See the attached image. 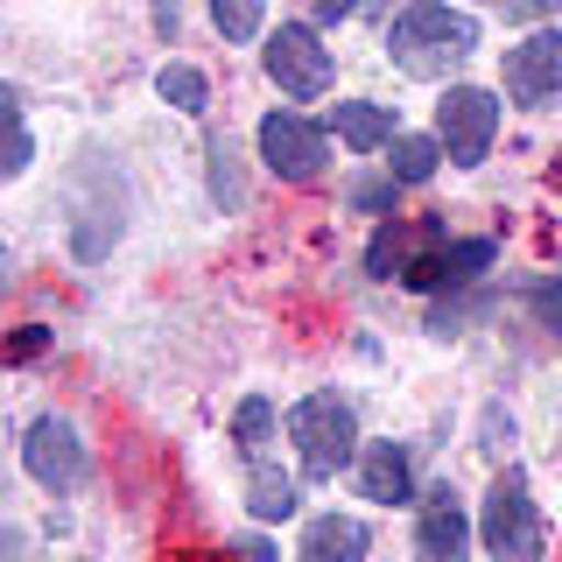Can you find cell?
<instances>
[{
    "label": "cell",
    "mask_w": 562,
    "mask_h": 562,
    "mask_svg": "<svg viewBox=\"0 0 562 562\" xmlns=\"http://www.w3.org/2000/svg\"><path fill=\"white\" fill-rule=\"evenodd\" d=\"M386 49L408 78H443L450 64H464L479 49V22L450 0H408V8L386 22Z\"/></svg>",
    "instance_id": "6da1fadb"
},
{
    "label": "cell",
    "mask_w": 562,
    "mask_h": 562,
    "mask_svg": "<svg viewBox=\"0 0 562 562\" xmlns=\"http://www.w3.org/2000/svg\"><path fill=\"white\" fill-rule=\"evenodd\" d=\"M479 541L492 562H541L549 555V527H541V506L535 492H527V471L506 464L499 479H492L485 506H479Z\"/></svg>",
    "instance_id": "7a4b0ae2"
},
{
    "label": "cell",
    "mask_w": 562,
    "mask_h": 562,
    "mask_svg": "<svg viewBox=\"0 0 562 562\" xmlns=\"http://www.w3.org/2000/svg\"><path fill=\"white\" fill-rule=\"evenodd\" d=\"M289 443L303 450V479H338L359 464V408L345 394H310L289 408Z\"/></svg>",
    "instance_id": "3957f363"
},
{
    "label": "cell",
    "mask_w": 562,
    "mask_h": 562,
    "mask_svg": "<svg viewBox=\"0 0 562 562\" xmlns=\"http://www.w3.org/2000/svg\"><path fill=\"white\" fill-rule=\"evenodd\" d=\"M492 134H499V99L479 85H450L436 105V140H443L450 169H479L492 155Z\"/></svg>",
    "instance_id": "277c9868"
},
{
    "label": "cell",
    "mask_w": 562,
    "mask_h": 562,
    "mask_svg": "<svg viewBox=\"0 0 562 562\" xmlns=\"http://www.w3.org/2000/svg\"><path fill=\"white\" fill-rule=\"evenodd\" d=\"M22 464L43 492H78L85 471H92V457H85V436L70 429L64 415H35L29 436H22Z\"/></svg>",
    "instance_id": "5b68a950"
},
{
    "label": "cell",
    "mask_w": 562,
    "mask_h": 562,
    "mask_svg": "<svg viewBox=\"0 0 562 562\" xmlns=\"http://www.w3.org/2000/svg\"><path fill=\"white\" fill-rule=\"evenodd\" d=\"M268 78L281 85L289 99H316V92H330V49H324V35H316L310 22H281L274 35H268Z\"/></svg>",
    "instance_id": "8992f818"
},
{
    "label": "cell",
    "mask_w": 562,
    "mask_h": 562,
    "mask_svg": "<svg viewBox=\"0 0 562 562\" xmlns=\"http://www.w3.org/2000/svg\"><path fill=\"white\" fill-rule=\"evenodd\" d=\"M260 162L289 183H316L330 169V127H316L303 113H268L260 120Z\"/></svg>",
    "instance_id": "52a82bcc"
},
{
    "label": "cell",
    "mask_w": 562,
    "mask_h": 562,
    "mask_svg": "<svg viewBox=\"0 0 562 562\" xmlns=\"http://www.w3.org/2000/svg\"><path fill=\"white\" fill-rule=\"evenodd\" d=\"M415 562H471V514L457 499V485H429L415 514Z\"/></svg>",
    "instance_id": "ba28073f"
},
{
    "label": "cell",
    "mask_w": 562,
    "mask_h": 562,
    "mask_svg": "<svg viewBox=\"0 0 562 562\" xmlns=\"http://www.w3.org/2000/svg\"><path fill=\"white\" fill-rule=\"evenodd\" d=\"M562 92V29H535L506 49V99L514 105H541Z\"/></svg>",
    "instance_id": "9c48e42d"
},
{
    "label": "cell",
    "mask_w": 562,
    "mask_h": 562,
    "mask_svg": "<svg viewBox=\"0 0 562 562\" xmlns=\"http://www.w3.org/2000/svg\"><path fill=\"white\" fill-rule=\"evenodd\" d=\"M492 260H499V246L492 239H443V246H429V254L415 260L408 274H401V289H415V295H443V289H471Z\"/></svg>",
    "instance_id": "30bf717a"
},
{
    "label": "cell",
    "mask_w": 562,
    "mask_h": 562,
    "mask_svg": "<svg viewBox=\"0 0 562 562\" xmlns=\"http://www.w3.org/2000/svg\"><path fill=\"white\" fill-rule=\"evenodd\" d=\"M443 239H450L443 218H415V225L408 218H386L380 233H373V246H366V274H373V281H401L422 254H429V246H443Z\"/></svg>",
    "instance_id": "8fae6325"
},
{
    "label": "cell",
    "mask_w": 562,
    "mask_h": 562,
    "mask_svg": "<svg viewBox=\"0 0 562 562\" xmlns=\"http://www.w3.org/2000/svg\"><path fill=\"white\" fill-rule=\"evenodd\" d=\"M351 479L373 506H408L415 499V450L408 443H359V464Z\"/></svg>",
    "instance_id": "7c38bea8"
},
{
    "label": "cell",
    "mask_w": 562,
    "mask_h": 562,
    "mask_svg": "<svg viewBox=\"0 0 562 562\" xmlns=\"http://www.w3.org/2000/svg\"><path fill=\"white\" fill-rule=\"evenodd\" d=\"M373 555V527L351 520V514H324L303 527V541H295V562H366Z\"/></svg>",
    "instance_id": "4fadbf2b"
},
{
    "label": "cell",
    "mask_w": 562,
    "mask_h": 562,
    "mask_svg": "<svg viewBox=\"0 0 562 562\" xmlns=\"http://www.w3.org/2000/svg\"><path fill=\"white\" fill-rule=\"evenodd\" d=\"M330 134L345 140L351 155H380V148H394V113L386 105H373V99H345L338 113H330Z\"/></svg>",
    "instance_id": "5bb4252c"
},
{
    "label": "cell",
    "mask_w": 562,
    "mask_h": 562,
    "mask_svg": "<svg viewBox=\"0 0 562 562\" xmlns=\"http://www.w3.org/2000/svg\"><path fill=\"white\" fill-rule=\"evenodd\" d=\"M246 514L254 520H289L295 514V479L268 457H246Z\"/></svg>",
    "instance_id": "9a60e30c"
},
{
    "label": "cell",
    "mask_w": 562,
    "mask_h": 562,
    "mask_svg": "<svg viewBox=\"0 0 562 562\" xmlns=\"http://www.w3.org/2000/svg\"><path fill=\"white\" fill-rule=\"evenodd\" d=\"M35 162V134H29V113H22V92L0 85V176H22Z\"/></svg>",
    "instance_id": "2e32d148"
},
{
    "label": "cell",
    "mask_w": 562,
    "mask_h": 562,
    "mask_svg": "<svg viewBox=\"0 0 562 562\" xmlns=\"http://www.w3.org/2000/svg\"><path fill=\"white\" fill-rule=\"evenodd\" d=\"M386 176H394V183H429L436 169H443V140L436 134H394V148H386Z\"/></svg>",
    "instance_id": "e0dca14e"
},
{
    "label": "cell",
    "mask_w": 562,
    "mask_h": 562,
    "mask_svg": "<svg viewBox=\"0 0 562 562\" xmlns=\"http://www.w3.org/2000/svg\"><path fill=\"white\" fill-rule=\"evenodd\" d=\"M155 92H162L176 113H204V105H211V85H204L198 64H162V70H155Z\"/></svg>",
    "instance_id": "ac0fdd59"
},
{
    "label": "cell",
    "mask_w": 562,
    "mask_h": 562,
    "mask_svg": "<svg viewBox=\"0 0 562 562\" xmlns=\"http://www.w3.org/2000/svg\"><path fill=\"white\" fill-rule=\"evenodd\" d=\"M260 14H268V0H211V22H218L225 43H254Z\"/></svg>",
    "instance_id": "d6986e66"
},
{
    "label": "cell",
    "mask_w": 562,
    "mask_h": 562,
    "mask_svg": "<svg viewBox=\"0 0 562 562\" xmlns=\"http://www.w3.org/2000/svg\"><path fill=\"white\" fill-rule=\"evenodd\" d=\"M274 429V401L268 394H246L239 401V415H233V443L246 450V457H260V436Z\"/></svg>",
    "instance_id": "ffe728a7"
},
{
    "label": "cell",
    "mask_w": 562,
    "mask_h": 562,
    "mask_svg": "<svg viewBox=\"0 0 562 562\" xmlns=\"http://www.w3.org/2000/svg\"><path fill=\"white\" fill-rule=\"evenodd\" d=\"M239 162H233V148L225 140H211V198H218L225 211H239L246 204V190H239V176H233Z\"/></svg>",
    "instance_id": "44dd1931"
},
{
    "label": "cell",
    "mask_w": 562,
    "mask_h": 562,
    "mask_svg": "<svg viewBox=\"0 0 562 562\" xmlns=\"http://www.w3.org/2000/svg\"><path fill=\"white\" fill-rule=\"evenodd\" d=\"M527 310L541 316V330H549V338H562V274L535 281V289H527Z\"/></svg>",
    "instance_id": "7402d4cb"
},
{
    "label": "cell",
    "mask_w": 562,
    "mask_h": 562,
    "mask_svg": "<svg viewBox=\"0 0 562 562\" xmlns=\"http://www.w3.org/2000/svg\"><path fill=\"white\" fill-rule=\"evenodd\" d=\"M351 211H386V218H394V176H366V183H351Z\"/></svg>",
    "instance_id": "603a6c76"
},
{
    "label": "cell",
    "mask_w": 562,
    "mask_h": 562,
    "mask_svg": "<svg viewBox=\"0 0 562 562\" xmlns=\"http://www.w3.org/2000/svg\"><path fill=\"white\" fill-rule=\"evenodd\" d=\"M492 14H506V22H541V14H555L562 0H485Z\"/></svg>",
    "instance_id": "cb8c5ba5"
},
{
    "label": "cell",
    "mask_w": 562,
    "mask_h": 562,
    "mask_svg": "<svg viewBox=\"0 0 562 562\" xmlns=\"http://www.w3.org/2000/svg\"><path fill=\"white\" fill-rule=\"evenodd\" d=\"M43 345H49V330H43V324H22V330L8 338V351H0V359H35Z\"/></svg>",
    "instance_id": "d4e9b609"
},
{
    "label": "cell",
    "mask_w": 562,
    "mask_h": 562,
    "mask_svg": "<svg viewBox=\"0 0 562 562\" xmlns=\"http://www.w3.org/2000/svg\"><path fill=\"white\" fill-rule=\"evenodd\" d=\"M0 562H35V549H29L22 527H0Z\"/></svg>",
    "instance_id": "484cf974"
},
{
    "label": "cell",
    "mask_w": 562,
    "mask_h": 562,
    "mask_svg": "<svg viewBox=\"0 0 562 562\" xmlns=\"http://www.w3.org/2000/svg\"><path fill=\"white\" fill-rule=\"evenodd\" d=\"M155 29H162V35L183 29V0H155Z\"/></svg>",
    "instance_id": "4316f807"
},
{
    "label": "cell",
    "mask_w": 562,
    "mask_h": 562,
    "mask_svg": "<svg viewBox=\"0 0 562 562\" xmlns=\"http://www.w3.org/2000/svg\"><path fill=\"white\" fill-rule=\"evenodd\" d=\"M233 562H281L268 541H233Z\"/></svg>",
    "instance_id": "83f0119b"
},
{
    "label": "cell",
    "mask_w": 562,
    "mask_h": 562,
    "mask_svg": "<svg viewBox=\"0 0 562 562\" xmlns=\"http://www.w3.org/2000/svg\"><path fill=\"white\" fill-rule=\"evenodd\" d=\"M351 8H359V0H316V22H345Z\"/></svg>",
    "instance_id": "f1b7e54d"
},
{
    "label": "cell",
    "mask_w": 562,
    "mask_h": 562,
    "mask_svg": "<svg viewBox=\"0 0 562 562\" xmlns=\"http://www.w3.org/2000/svg\"><path fill=\"white\" fill-rule=\"evenodd\" d=\"M555 183H562V162H555Z\"/></svg>",
    "instance_id": "f546056e"
}]
</instances>
